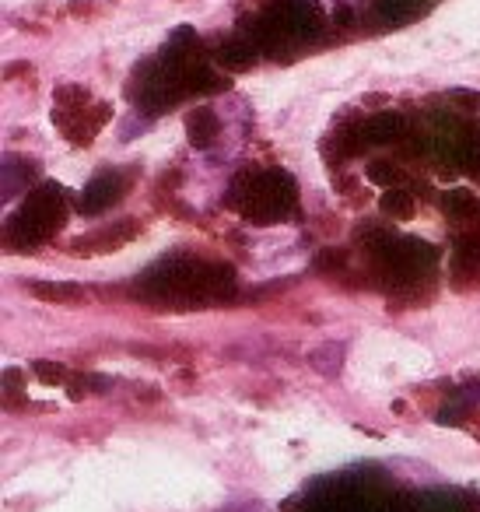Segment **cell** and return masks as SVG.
Segmentation results:
<instances>
[{
	"mask_svg": "<svg viewBox=\"0 0 480 512\" xmlns=\"http://www.w3.org/2000/svg\"><path fill=\"white\" fill-rule=\"evenodd\" d=\"M477 397H480V386H477Z\"/></svg>",
	"mask_w": 480,
	"mask_h": 512,
	"instance_id": "cell-1",
	"label": "cell"
}]
</instances>
